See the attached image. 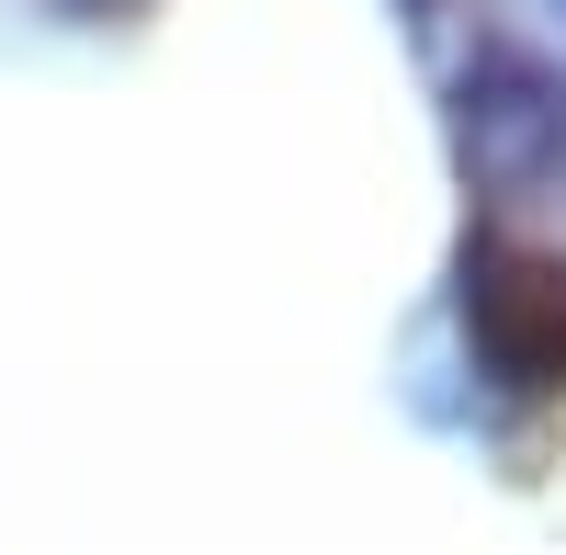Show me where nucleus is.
Segmentation results:
<instances>
[{
    "instance_id": "obj_1",
    "label": "nucleus",
    "mask_w": 566,
    "mask_h": 555,
    "mask_svg": "<svg viewBox=\"0 0 566 555\" xmlns=\"http://www.w3.org/2000/svg\"><path fill=\"white\" fill-rule=\"evenodd\" d=\"M442 136H453V170L476 205H544L566 193V69L544 45L476 23L464 57L442 80Z\"/></svg>"
},
{
    "instance_id": "obj_2",
    "label": "nucleus",
    "mask_w": 566,
    "mask_h": 555,
    "mask_svg": "<svg viewBox=\"0 0 566 555\" xmlns=\"http://www.w3.org/2000/svg\"><path fill=\"white\" fill-rule=\"evenodd\" d=\"M453 329H464V363H476L499 397H555L566 386V272L510 250V239H464Z\"/></svg>"
},
{
    "instance_id": "obj_3",
    "label": "nucleus",
    "mask_w": 566,
    "mask_h": 555,
    "mask_svg": "<svg viewBox=\"0 0 566 555\" xmlns=\"http://www.w3.org/2000/svg\"><path fill=\"white\" fill-rule=\"evenodd\" d=\"M34 12H57V23H136V12H159V0H34Z\"/></svg>"
},
{
    "instance_id": "obj_4",
    "label": "nucleus",
    "mask_w": 566,
    "mask_h": 555,
    "mask_svg": "<svg viewBox=\"0 0 566 555\" xmlns=\"http://www.w3.org/2000/svg\"><path fill=\"white\" fill-rule=\"evenodd\" d=\"M555 23H566V0H555Z\"/></svg>"
}]
</instances>
